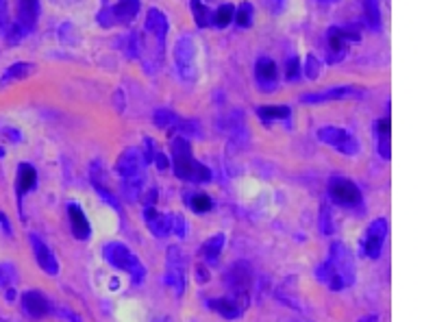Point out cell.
Returning a JSON list of instances; mask_svg holds the SVG:
<instances>
[{
	"label": "cell",
	"instance_id": "cell-40",
	"mask_svg": "<svg viewBox=\"0 0 435 322\" xmlns=\"http://www.w3.org/2000/svg\"><path fill=\"white\" fill-rule=\"evenodd\" d=\"M9 14H7V0H0V33H3L9 24Z\"/></svg>",
	"mask_w": 435,
	"mask_h": 322
},
{
	"label": "cell",
	"instance_id": "cell-25",
	"mask_svg": "<svg viewBox=\"0 0 435 322\" xmlns=\"http://www.w3.org/2000/svg\"><path fill=\"white\" fill-rule=\"evenodd\" d=\"M225 233H213L211 237H207L203 244H200V257L205 259L207 266H213L218 259L222 255V248H225Z\"/></svg>",
	"mask_w": 435,
	"mask_h": 322
},
{
	"label": "cell",
	"instance_id": "cell-30",
	"mask_svg": "<svg viewBox=\"0 0 435 322\" xmlns=\"http://www.w3.org/2000/svg\"><path fill=\"white\" fill-rule=\"evenodd\" d=\"M233 16H235V5H222L218 7L215 11H211V26L213 28H227L231 22H233Z\"/></svg>",
	"mask_w": 435,
	"mask_h": 322
},
{
	"label": "cell",
	"instance_id": "cell-34",
	"mask_svg": "<svg viewBox=\"0 0 435 322\" xmlns=\"http://www.w3.org/2000/svg\"><path fill=\"white\" fill-rule=\"evenodd\" d=\"M301 65H303V63H301V57L289 55L287 61H285V79H287V81H292V83L299 81L301 75H303V73H301Z\"/></svg>",
	"mask_w": 435,
	"mask_h": 322
},
{
	"label": "cell",
	"instance_id": "cell-12",
	"mask_svg": "<svg viewBox=\"0 0 435 322\" xmlns=\"http://www.w3.org/2000/svg\"><path fill=\"white\" fill-rule=\"evenodd\" d=\"M329 196L335 205L353 209L361 205V190L346 176H333L329 181Z\"/></svg>",
	"mask_w": 435,
	"mask_h": 322
},
{
	"label": "cell",
	"instance_id": "cell-21",
	"mask_svg": "<svg viewBox=\"0 0 435 322\" xmlns=\"http://www.w3.org/2000/svg\"><path fill=\"white\" fill-rule=\"evenodd\" d=\"M144 225L149 227V231L155 235V237H168L172 233V213H163V211H157L155 205H149L144 207Z\"/></svg>",
	"mask_w": 435,
	"mask_h": 322
},
{
	"label": "cell",
	"instance_id": "cell-41",
	"mask_svg": "<svg viewBox=\"0 0 435 322\" xmlns=\"http://www.w3.org/2000/svg\"><path fill=\"white\" fill-rule=\"evenodd\" d=\"M266 7L270 14H281L285 9V0H266Z\"/></svg>",
	"mask_w": 435,
	"mask_h": 322
},
{
	"label": "cell",
	"instance_id": "cell-24",
	"mask_svg": "<svg viewBox=\"0 0 435 322\" xmlns=\"http://www.w3.org/2000/svg\"><path fill=\"white\" fill-rule=\"evenodd\" d=\"M35 186H38V170H35L31 163L22 161L18 166V172H16V194H18V207L22 211V198L35 190Z\"/></svg>",
	"mask_w": 435,
	"mask_h": 322
},
{
	"label": "cell",
	"instance_id": "cell-2",
	"mask_svg": "<svg viewBox=\"0 0 435 322\" xmlns=\"http://www.w3.org/2000/svg\"><path fill=\"white\" fill-rule=\"evenodd\" d=\"M170 166L176 178L188 183H209L213 178L211 170L194 157L190 139L181 135L170 141Z\"/></svg>",
	"mask_w": 435,
	"mask_h": 322
},
{
	"label": "cell",
	"instance_id": "cell-47",
	"mask_svg": "<svg viewBox=\"0 0 435 322\" xmlns=\"http://www.w3.org/2000/svg\"><path fill=\"white\" fill-rule=\"evenodd\" d=\"M55 3H63V0H55Z\"/></svg>",
	"mask_w": 435,
	"mask_h": 322
},
{
	"label": "cell",
	"instance_id": "cell-43",
	"mask_svg": "<svg viewBox=\"0 0 435 322\" xmlns=\"http://www.w3.org/2000/svg\"><path fill=\"white\" fill-rule=\"evenodd\" d=\"M0 227H3V233L5 235H14V229H11V222H9V218H7V213H3L0 211Z\"/></svg>",
	"mask_w": 435,
	"mask_h": 322
},
{
	"label": "cell",
	"instance_id": "cell-15",
	"mask_svg": "<svg viewBox=\"0 0 435 322\" xmlns=\"http://www.w3.org/2000/svg\"><path fill=\"white\" fill-rule=\"evenodd\" d=\"M250 301L248 299H240L233 294H227L225 299H209L207 307L215 313H220L225 320H240L244 316V311L248 309Z\"/></svg>",
	"mask_w": 435,
	"mask_h": 322
},
{
	"label": "cell",
	"instance_id": "cell-46",
	"mask_svg": "<svg viewBox=\"0 0 435 322\" xmlns=\"http://www.w3.org/2000/svg\"><path fill=\"white\" fill-rule=\"evenodd\" d=\"M320 5H335V3H340V0H318Z\"/></svg>",
	"mask_w": 435,
	"mask_h": 322
},
{
	"label": "cell",
	"instance_id": "cell-38",
	"mask_svg": "<svg viewBox=\"0 0 435 322\" xmlns=\"http://www.w3.org/2000/svg\"><path fill=\"white\" fill-rule=\"evenodd\" d=\"M172 231L176 237H188V220L181 216V213H172Z\"/></svg>",
	"mask_w": 435,
	"mask_h": 322
},
{
	"label": "cell",
	"instance_id": "cell-32",
	"mask_svg": "<svg viewBox=\"0 0 435 322\" xmlns=\"http://www.w3.org/2000/svg\"><path fill=\"white\" fill-rule=\"evenodd\" d=\"M186 203H188V207H190L192 211H196V213H207V211H211V207H213L211 196H207V194H203V192L186 194Z\"/></svg>",
	"mask_w": 435,
	"mask_h": 322
},
{
	"label": "cell",
	"instance_id": "cell-31",
	"mask_svg": "<svg viewBox=\"0 0 435 322\" xmlns=\"http://www.w3.org/2000/svg\"><path fill=\"white\" fill-rule=\"evenodd\" d=\"M190 9H192L194 22L198 24V28L211 26V9L205 5V0H190Z\"/></svg>",
	"mask_w": 435,
	"mask_h": 322
},
{
	"label": "cell",
	"instance_id": "cell-35",
	"mask_svg": "<svg viewBox=\"0 0 435 322\" xmlns=\"http://www.w3.org/2000/svg\"><path fill=\"white\" fill-rule=\"evenodd\" d=\"M235 24L240 28H248L252 24V5L250 3H242L237 9H235V16H233Z\"/></svg>",
	"mask_w": 435,
	"mask_h": 322
},
{
	"label": "cell",
	"instance_id": "cell-18",
	"mask_svg": "<svg viewBox=\"0 0 435 322\" xmlns=\"http://www.w3.org/2000/svg\"><path fill=\"white\" fill-rule=\"evenodd\" d=\"M144 28H146L149 35H153V38H155L157 53L161 55V53H163V46H166L168 31H170L168 16H166L163 11H159L157 7H151L149 14H146V22H144Z\"/></svg>",
	"mask_w": 435,
	"mask_h": 322
},
{
	"label": "cell",
	"instance_id": "cell-1",
	"mask_svg": "<svg viewBox=\"0 0 435 322\" xmlns=\"http://www.w3.org/2000/svg\"><path fill=\"white\" fill-rule=\"evenodd\" d=\"M316 279L331 292H344L357 279L355 259L344 242H333L326 259L316 268Z\"/></svg>",
	"mask_w": 435,
	"mask_h": 322
},
{
	"label": "cell",
	"instance_id": "cell-28",
	"mask_svg": "<svg viewBox=\"0 0 435 322\" xmlns=\"http://www.w3.org/2000/svg\"><path fill=\"white\" fill-rule=\"evenodd\" d=\"M390 118H381L375 122V135H377V149H379V155L383 159H390L392 157V144H390Z\"/></svg>",
	"mask_w": 435,
	"mask_h": 322
},
{
	"label": "cell",
	"instance_id": "cell-19",
	"mask_svg": "<svg viewBox=\"0 0 435 322\" xmlns=\"http://www.w3.org/2000/svg\"><path fill=\"white\" fill-rule=\"evenodd\" d=\"M90 174H92V188L96 190V194L109 205V207H114L116 211H118V216H120V220L124 222V209H122V205H120V200H118V196H114V192L107 188V174H104V170H102V166L96 161V163H92V170H90Z\"/></svg>",
	"mask_w": 435,
	"mask_h": 322
},
{
	"label": "cell",
	"instance_id": "cell-3",
	"mask_svg": "<svg viewBox=\"0 0 435 322\" xmlns=\"http://www.w3.org/2000/svg\"><path fill=\"white\" fill-rule=\"evenodd\" d=\"M144 157L137 149H124L116 161V172L120 176V188L122 196L131 203L141 200V194L146 190V181H144Z\"/></svg>",
	"mask_w": 435,
	"mask_h": 322
},
{
	"label": "cell",
	"instance_id": "cell-37",
	"mask_svg": "<svg viewBox=\"0 0 435 322\" xmlns=\"http://www.w3.org/2000/svg\"><path fill=\"white\" fill-rule=\"evenodd\" d=\"M14 283H16L14 264H0V288H9Z\"/></svg>",
	"mask_w": 435,
	"mask_h": 322
},
{
	"label": "cell",
	"instance_id": "cell-27",
	"mask_svg": "<svg viewBox=\"0 0 435 322\" xmlns=\"http://www.w3.org/2000/svg\"><path fill=\"white\" fill-rule=\"evenodd\" d=\"M35 73V65L28 63V61H18L14 65H9L3 77H0V85H11V83H18V81H24L26 77H31Z\"/></svg>",
	"mask_w": 435,
	"mask_h": 322
},
{
	"label": "cell",
	"instance_id": "cell-16",
	"mask_svg": "<svg viewBox=\"0 0 435 322\" xmlns=\"http://www.w3.org/2000/svg\"><path fill=\"white\" fill-rule=\"evenodd\" d=\"M255 83L264 94H272L279 87V68L270 57H259L255 61Z\"/></svg>",
	"mask_w": 435,
	"mask_h": 322
},
{
	"label": "cell",
	"instance_id": "cell-39",
	"mask_svg": "<svg viewBox=\"0 0 435 322\" xmlns=\"http://www.w3.org/2000/svg\"><path fill=\"white\" fill-rule=\"evenodd\" d=\"M157 151H155V139L153 137H144V163H153Z\"/></svg>",
	"mask_w": 435,
	"mask_h": 322
},
{
	"label": "cell",
	"instance_id": "cell-4",
	"mask_svg": "<svg viewBox=\"0 0 435 322\" xmlns=\"http://www.w3.org/2000/svg\"><path fill=\"white\" fill-rule=\"evenodd\" d=\"M102 257L109 266L127 272L133 285H141L144 279H146V266H144L141 259L122 242H107L102 248Z\"/></svg>",
	"mask_w": 435,
	"mask_h": 322
},
{
	"label": "cell",
	"instance_id": "cell-26",
	"mask_svg": "<svg viewBox=\"0 0 435 322\" xmlns=\"http://www.w3.org/2000/svg\"><path fill=\"white\" fill-rule=\"evenodd\" d=\"M257 116L264 124H270L274 120L289 122L292 120V109L287 104H259L257 107Z\"/></svg>",
	"mask_w": 435,
	"mask_h": 322
},
{
	"label": "cell",
	"instance_id": "cell-7",
	"mask_svg": "<svg viewBox=\"0 0 435 322\" xmlns=\"http://www.w3.org/2000/svg\"><path fill=\"white\" fill-rule=\"evenodd\" d=\"M163 281L168 288L174 290V294L181 299L188 288V257L178 246H170L166 255V274Z\"/></svg>",
	"mask_w": 435,
	"mask_h": 322
},
{
	"label": "cell",
	"instance_id": "cell-9",
	"mask_svg": "<svg viewBox=\"0 0 435 322\" xmlns=\"http://www.w3.org/2000/svg\"><path fill=\"white\" fill-rule=\"evenodd\" d=\"M316 137L322 141V144H326L329 149H333V151H338V153H342L346 157H357L361 153L359 139L350 131H346L342 127H333V124L322 127V129H318Z\"/></svg>",
	"mask_w": 435,
	"mask_h": 322
},
{
	"label": "cell",
	"instance_id": "cell-13",
	"mask_svg": "<svg viewBox=\"0 0 435 322\" xmlns=\"http://www.w3.org/2000/svg\"><path fill=\"white\" fill-rule=\"evenodd\" d=\"M364 90L357 85H335V87H326L318 92L303 94L299 100L303 104H320V102H333V100H350V98H361Z\"/></svg>",
	"mask_w": 435,
	"mask_h": 322
},
{
	"label": "cell",
	"instance_id": "cell-6",
	"mask_svg": "<svg viewBox=\"0 0 435 322\" xmlns=\"http://www.w3.org/2000/svg\"><path fill=\"white\" fill-rule=\"evenodd\" d=\"M361 42V28L357 24L331 26L326 31V61L340 63L346 59L350 44Z\"/></svg>",
	"mask_w": 435,
	"mask_h": 322
},
{
	"label": "cell",
	"instance_id": "cell-42",
	"mask_svg": "<svg viewBox=\"0 0 435 322\" xmlns=\"http://www.w3.org/2000/svg\"><path fill=\"white\" fill-rule=\"evenodd\" d=\"M196 281H198V283H207V281H209L207 264H198V266H196Z\"/></svg>",
	"mask_w": 435,
	"mask_h": 322
},
{
	"label": "cell",
	"instance_id": "cell-22",
	"mask_svg": "<svg viewBox=\"0 0 435 322\" xmlns=\"http://www.w3.org/2000/svg\"><path fill=\"white\" fill-rule=\"evenodd\" d=\"M20 305H22V311L33 318V320H40L44 316L50 313V301L44 292L40 290H28L20 296Z\"/></svg>",
	"mask_w": 435,
	"mask_h": 322
},
{
	"label": "cell",
	"instance_id": "cell-36",
	"mask_svg": "<svg viewBox=\"0 0 435 322\" xmlns=\"http://www.w3.org/2000/svg\"><path fill=\"white\" fill-rule=\"evenodd\" d=\"M120 46L124 48L129 59H137L139 57V38H137V33H131V35H127V38H120Z\"/></svg>",
	"mask_w": 435,
	"mask_h": 322
},
{
	"label": "cell",
	"instance_id": "cell-20",
	"mask_svg": "<svg viewBox=\"0 0 435 322\" xmlns=\"http://www.w3.org/2000/svg\"><path fill=\"white\" fill-rule=\"evenodd\" d=\"M40 0H18V7H16V24L22 28L24 35L33 33L38 28L40 22Z\"/></svg>",
	"mask_w": 435,
	"mask_h": 322
},
{
	"label": "cell",
	"instance_id": "cell-5",
	"mask_svg": "<svg viewBox=\"0 0 435 322\" xmlns=\"http://www.w3.org/2000/svg\"><path fill=\"white\" fill-rule=\"evenodd\" d=\"M139 7H141L139 0H100L96 22L102 28L131 26L139 14Z\"/></svg>",
	"mask_w": 435,
	"mask_h": 322
},
{
	"label": "cell",
	"instance_id": "cell-23",
	"mask_svg": "<svg viewBox=\"0 0 435 322\" xmlns=\"http://www.w3.org/2000/svg\"><path fill=\"white\" fill-rule=\"evenodd\" d=\"M68 218H70V229H72V235H75L79 242H85L90 240L92 235V225L85 216V211L79 203H68Z\"/></svg>",
	"mask_w": 435,
	"mask_h": 322
},
{
	"label": "cell",
	"instance_id": "cell-17",
	"mask_svg": "<svg viewBox=\"0 0 435 322\" xmlns=\"http://www.w3.org/2000/svg\"><path fill=\"white\" fill-rule=\"evenodd\" d=\"M28 242H31V246H33V255H35V259H38V266H40L46 274L57 277V274H59V262H57L55 253L50 250V246H48L38 233H31V235H28Z\"/></svg>",
	"mask_w": 435,
	"mask_h": 322
},
{
	"label": "cell",
	"instance_id": "cell-8",
	"mask_svg": "<svg viewBox=\"0 0 435 322\" xmlns=\"http://www.w3.org/2000/svg\"><path fill=\"white\" fill-rule=\"evenodd\" d=\"M174 68L181 81L194 83L196 81V44L192 35H181L172 50Z\"/></svg>",
	"mask_w": 435,
	"mask_h": 322
},
{
	"label": "cell",
	"instance_id": "cell-33",
	"mask_svg": "<svg viewBox=\"0 0 435 322\" xmlns=\"http://www.w3.org/2000/svg\"><path fill=\"white\" fill-rule=\"evenodd\" d=\"M320 68H322L320 59H318L313 53H309V55L305 57V65H301V73H303L309 81H316L318 75H320Z\"/></svg>",
	"mask_w": 435,
	"mask_h": 322
},
{
	"label": "cell",
	"instance_id": "cell-45",
	"mask_svg": "<svg viewBox=\"0 0 435 322\" xmlns=\"http://www.w3.org/2000/svg\"><path fill=\"white\" fill-rule=\"evenodd\" d=\"M153 161L157 163V168H159V170H168V168H170V159H168L163 153H157Z\"/></svg>",
	"mask_w": 435,
	"mask_h": 322
},
{
	"label": "cell",
	"instance_id": "cell-14",
	"mask_svg": "<svg viewBox=\"0 0 435 322\" xmlns=\"http://www.w3.org/2000/svg\"><path fill=\"white\" fill-rule=\"evenodd\" d=\"M225 283H227V288H229V294L250 301L252 272H250V268H248L246 262L233 264V266L227 270V274H225Z\"/></svg>",
	"mask_w": 435,
	"mask_h": 322
},
{
	"label": "cell",
	"instance_id": "cell-10",
	"mask_svg": "<svg viewBox=\"0 0 435 322\" xmlns=\"http://www.w3.org/2000/svg\"><path fill=\"white\" fill-rule=\"evenodd\" d=\"M385 237H387V220L385 218L372 220L368 225L364 237H361V242H359V253L366 259H379L383 253Z\"/></svg>",
	"mask_w": 435,
	"mask_h": 322
},
{
	"label": "cell",
	"instance_id": "cell-29",
	"mask_svg": "<svg viewBox=\"0 0 435 322\" xmlns=\"http://www.w3.org/2000/svg\"><path fill=\"white\" fill-rule=\"evenodd\" d=\"M364 3V20L370 31H381V7L379 0H361Z\"/></svg>",
	"mask_w": 435,
	"mask_h": 322
},
{
	"label": "cell",
	"instance_id": "cell-11",
	"mask_svg": "<svg viewBox=\"0 0 435 322\" xmlns=\"http://www.w3.org/2000/svg\"><path fill=\"white\" fill-rule=\"evenodd\" d=\"M155 124L163 131H176L181 137H196L200 135V129H198V122L196 120H190V118H181L178 114H174L172 109H157L155 116H153Z\"/></svg>",
	"mask_w": 435,
	"mask_h": 322
},
{
	"label": "cell",
	"instance_id": "cell-44",
	"mask_svg": "<svg viewBox=\"0 0 435 322\" xmlns=\"http://www.w3.org/2000/svg\"><path fill=\"white\" fill-rule=\"evenodd\" d=\"M59 316H63V320H65V322H83V320H81V316H77L75 311H70V309H65V307L59 311Z\"/></svg>",
	"mask_w": 435,
	"mask_h": 322
}]
</instances>
